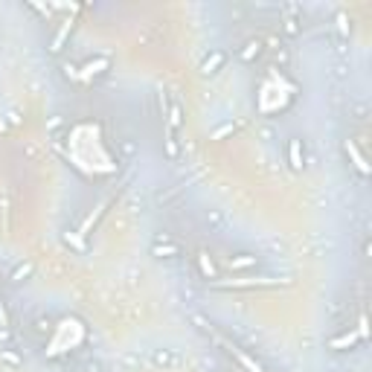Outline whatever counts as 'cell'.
Returning a JSON list of instances; mask_svg holds the SVG:
<instances>
[{
	"instance_id": "ac0fdd59",
	"label": "cell",
	"mask_w": 372,
	"mask_h": 372,
	"mask_svg": "<svg viewBox=\"0 0 372 372\" xmlns=\"http://www.w3.org/2000/svg\"><path fill=\"white\" fill-rule=\"evenodd\" d=\"M338 29H340V35H349V26H346V15H338Z\"/></svg>"
},
{
	"instance_id": "6da1fadb",
	"label": "cell",
	"mask_w": 372,
	"mask_h": 372,
	"mask_svg": "<svg viewBox=\"0 0 372 372\" xmlns=\"http://www.w3.org/2000/svg\"><path fill=\"white\" fill-rule=\"evenodd\" d=\"M152 364L154 367H163V370H178V367H181V355L172 352V349H154Z\"/></svg>"
},
{
	"instance_id": "9c48e42d",
	"label": "cell",
	"mask_w": 372,
	"mask_h": 372,
	"mask_svg": "<svg viewBox=\"0 0 372 372\" xmlns=\"http://www.w3.org/2000/svg\"><path fill=\"white\" fill-rule=\"evenodd\" d=\"M198 265H201V273L206 279H215V265H212V259L206 253H198Z\"/></svg>"
},
{
	"instance_id": "4fadbf2b",
	"label": "cell",
	"mask_w": 372,
	"mask_h": 372,
	"mask_svg": "<svg viewBox=\"0 0 372 372\" xmlns=\"http://www.w3.org/2000/svg\"><path fill=\"white\" fill-rule=\"evenodd\" d=\"M0 358H3V361H6L9 367H20V364H23V361H20V358H17L12 349H0Z\"/></svg>"
},
{
	"instance_id": "2e32d148",
	"label": "cell",
	"mask_w": 372,
	"mask_h": 372,
	"mask_svg": "<svg viewBox=\"0 0 372 372\" xmlns=\"http://www.w3.org/2000/svg\"><path fill=\"white\" fill-rule=\"evenodd\" d=\"M169 125L172 128H181V108L178 105H172V111H169Z\"/></svg>"
},
{
	"instance_id": "30bf717a",
	"label": "cell",
	"mask_w": 372,
	"mask_h": 372,
	"mask_svg": "<svg viewBox=\"0 0 372 372\" xmlns=\"http://www.w3.org/2000/svg\"><path fill=\"white\" fill-rule=\"evenodd\" d=\"M105 67H108V58H99V61H90V64H85V73H82L79 79H90V76H96V73H102Z\"/></svg>"
},
{
	"instance_id": "5bb4252c",
	"label": "cell",
	"mask_w": 372,
	"mask_h": 372,
	"mask_svg": "<svg viewBox=\"0 0 372 372\" xmlns=\"http://www.w3.org/2000/svg\"><path fill=\"white\" fill-rule=\"evenodd\" d=\"M29 273H32V265H20V268L12 273V282H23V279H26Z\"/></svg>"
},
{
	"instance_id": "9a60e30c",
	"label": "cell",
	"mask_w": 372,
	"mask_h": 372,
	"mask_svg": "<svg viewBox=\"0 0 372 372\" xmlns=\"http://www.w3.org/2000/svg\"><path fill=\"white\" fill-rule=\"evenodd\" d=\"M166 154H169V160H175L178 157V143H175V134H166Z\"/></svg>"
},
{
	"instance_id": "52a82bcc",
	"label": "cell",
	"mask_w": 372,
	"mask_h": 372,
	"mask_svg": "<svg viewBox=\"0 0 372 372\" xmlns=\"http://www.w3.org/2000/svg\"><path fill=\"white\" fill-rule=\"evenodd\" d=\"M346 154H352V160H355V166L361 175H370V166H367V160L361 157V152L355 149V143H346Z\"/></svg>"
},
{
	"instance_id": "e0dca14e",
	"label": "cell",
	"mask_w": 372,
	"mask_h": 372,
	"mask_svg": "<svg viewBox=\"0 0 372 372\" xmlns=\"http://www.w3.org/2000/svg\"><path fill=\"white\" fill-rule=\"evenodd\" d=\"M297 32H300L297 20H285V35H297Z\"/></svg>"
},
{
	"instance_id": "3957f363",
	"label": "cell",
	"mask_w": 372,
	"mask_h": 372,
	"mask_svg": "<svg viewBox=\"0 0 372 372\" xmlns=\"http://www.w3.org/2000/svg\"><path fill=\"white\" fill-rule=\"evenodd\" d=\"M218 340H221V338H218ZM221 346H224V349H227L230 355H236V358H238V364H241V367H244L247 372H265V370H262V364H259V361H253L250 355H244V352H241L238 346H233V343H227V340H221Z\"/></svg>"
},
{
	"instance_id": "277c9868",
	"label": "cell",
	"mask_w": 372,
	"mask_h": 372,
	"mask_svg": "<svg viewBox=\"0 0 372 372\" xmlns=\"http://www.w3.org/2000/svg\"><path fill=\"white\" fill-rule=\"evenodd\" d=\"M288 160H291V169H303L305 163H303V143L300 140H291L288 143Z\"/></svg>"
},
{
	"instance_id": "7c38bea8",
	"label": "cell",
	"mask_w": 372,
	"mask_h": 372,
	"mask_svg": "<svg viewBox=\"0 0 372 372\" xmlns=\"http://www.w3.org/2000/svg\"><path fill=\"white\" fill-rule=\"evenodd\" d=\"M279 279H233V285H276Z\"/></svg>"
},
{
	"instance_id": "8fae6325",
	"label": "cell",
	"mask_w": 372,
	"mask_h": 372,
	"mask_svg": "<svg viewBox=\"0 0 372 372\" xmlns=\"http://www.w3.org/2000/svg\"><path fill=\"white\" fill-rule=\"evenodd\" d=\"M358 338H361L358 332H349V335H343V338H335L332 343H329V346H332V349H340V346H352Z\"/></svg>"
},
{
	"instance_id": "5b68a950",
	"label": "cell",
	"mask_w": 372,
	"mask_h": 372,
	"mask_svg": "<svg viewBox=\"0 0 372 372\" xmlns=\"http://www.w3.org/2000/svg\"><path fill=\"white\" fill-rule=\"evenodd\" d=\"M224 61H227V55H224L221 50H215L212 55H209V58H203L201 73H203V76H209V73H215V70H218L221 64H224Z\"/></svg>"
},
{
	"instance_id": "ba28073f",
	"label": "cell",
	"mask_w": 372,
	"mask_h": 372,
	"mask_svg": "<svg viewBox=\"0 0 372 372\" xmlns=\"http://www.w3.org/2000/svg\"><path fill=\"white\" fill-rule=\"evenodd\" d=\"M259 52H262V41H247V44H244V50L238 52V55H241V61H253Z\"/></svg>"
},
{
	"instance_id": "7a4b0ae2",
	"label": "cell",
	"mask_w": 372,
	"mask_h": 372,
	"mask_svg": "<svg viewBox=\"0 0 372 372\" xmlns=\"http://www.w3.org/2000/svg\"><path fill=\"white\" fill-rule=\"evenodd\" d=\"M152 253H154V256H160V259H169V256H181V247H178V244H175V241H172L166 233H163V236L154 238Z\"/></svg>"
},
{
	"instance_id": "8992f818",
	"label": "cell",
	"mask_w": 372,
	"mask_h": 372,
	"mask_svg": "<svg viewBox=\"0 0 372 372\" xmlns=\"http://www.w3.org/2000/svg\"><path fill=\"white\" fill-rule=\"evenodd\" d=\"M256 262H259L256 256H250V253H241V256H233V259H230L227 265H230V271H244V268H253Z\"/></svg>"
}]
</instances>
